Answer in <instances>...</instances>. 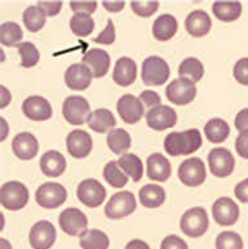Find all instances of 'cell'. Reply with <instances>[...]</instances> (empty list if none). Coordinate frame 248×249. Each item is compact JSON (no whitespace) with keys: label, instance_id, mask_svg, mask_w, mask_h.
Here are the masks:
<instances>
[{"label":"cell","instance_id":"1","mask_svg":"<svg viewBox=\"0 0 248 249\" xmlns=\"http://www.w3.org/2000/svg\"><path fill=\"white\" fill-rule=\"evenodd\" d=\"M202 136L195 128L184 132H172L164 140V150L171 156L190 155L202 146Z\"/></svg>","mask_w":248,"mask_h":249},{"label":"cell","instance_id":"2","mask_svg":"<svg viewBox=\"0 0 248 249\" xmlns=\"http://www.w3.org/2000/svg\"><path fill=\"white\" fill-rule=\"evenodd\" d=\"M210 226V219L206 209L195 207L188 209L181 217L180 229L185 235L190 238H200L203 236Z\"/></svg>","mask_w":248,"mask_h":249},{"label":"cell","instance_id":"3","mask_svg":"<svg viewBox=\"0 0 248 249\" xmlns=\"http://www.w3.org/2000/svg\"><path fill=\"white\" fill-rule=\"evenodd\" d=\"M0 201L8 211H19L29 201V190L19 181L5 182L0 189Z\"/></svg>","mask_w":248,"mask_h":249},{"label":"cell","instance_id":"4","mask_svg":"<svg viewBox=\"0 0 248 249\" xmlns=\"http://www.w3.org/2000/svg\"><path fill=\"white\" fill-rule=\"evenodd\" d=\"M170 66L162 57L150 56L142 62L141 76L146 86H162L170 78Z\"/></svg>","mask_w":248,"mask_h":249},{"label":"cell","instance_id":"5","mask_svg":"<svg viewBox=\"0 0 248 249\" xmlns=\"http://www.w3.org/2000/svg\"><path fill=\"white\" fill-rule=\"evenodd\" d=\"M137 208L136 197L131 191H119L114 194L105 207V214L108 218L120 219L130 216Z\"/></svg>","mask_w":248,"mask_h":249},{"label":"cell","instance_id":"6","mask_svg":"<svg viewBox=\"0 0 248 249\" xmlns=\"http://www.w3.org/2000/svg\"><path fill=\"white\" fill-rule=\"evenodd\" d=\"M66 189L57 182H45L35 193L37 203L45 209H56L66 201Z\"/></svg>","mask_w":248,"mask_h":249},{"label":"cell","instance_id":"7","mask_svg":"<svg viewBox=\"0 0 248 249\" xmlns=\"http://www.w3.org/2000/svg\"><path fill=\"white\" fill-rule=\"evenodd\" d=\"M88 101L82 96H70L63 101L62 114L67 123L73 125H82L88 120L91 114Z\"/></svg>","mask_w":248,"mask_h":249},{"label":"cell","instance_id":"8","mask_svg":"<svg viewBox=\"0 0 248 249\" xmlns=\"http://www.w3.org/2000/svg\"><path fill=\"white\" fill-rule=\"evenodd\" d=\"M206 167L199 158H189L178 167V178L188 187L200 186L206 181Z\"/></svg>","mask_w":248,"mask_h":249},{"label":"cell","instance_id":"9","mask_svg":"<svg viewBox=\"0 0 248 249\" xmlns=\"http://www.w3.org/2000/svg\"><path fill=\"white\" fill-rule=\"evenodd\" d=\"M76 196L88 208H97L105 201L106 189L97 179L87 178L79 183Z\"/></svg>","mask_w":248,"mask_h":249},{"label":"cell","instance_id":"10","mask_svg":"<svg viewBox=\"0 0 248 249\" xmlns=\"http://www.w3.org/2000/svg\"><path fill=\"white\" fill-rule=\"evenodd\" d=\"M166 96L172 104L184 106V105L190 104L195 98L196 87L189 79H174L167 87Z\"/></svg>","mask_w":248,"mask_h":249},{"label":"cell","instance_id":"11","mask_svg":"<svg viewBox=\"0 0 248 249\" xmlns=\"http://www.w3.org/2000/svg\"><path fill=\"white\" fill-rule=\"evenodd\" d=\"M208 167L212 175L219 178H224L233 173L235 159L228 149L216 147L208 154Z\"/></svg>","mask_w":248,"mask_h":249},{"label":"cell","instance_id":"12","mask_svg":"<svg viewBox=\"0 0 248 249\" xmlns=\"http://www.w3.org/2000/svg\"><path fill=\"white\" fill-rule=\"evenodd\" d=\"M59 226L63 232L71 236H82L87 232L88 226V219L84 213L78 208H66L58 218Z\"/></svg>","mask_w":248,"mask_h":249},{"label":"cell","instance_id":"13","mask_svg":"<svg viewBox=\"0 0 248 249\" xmlns=\"http://www.w3.org/2000/svg\"><path fill=\"white\" fill-rule=\"evenodd\" d=\"M56 236V229L53 223L49 221H39L31 227L30 230V246L33 249H49L55 244Z\"/></svg>","mask_w":248,"mask_h":249},{"label":"cell","instance_id":"14","mask_svg":"<svg viewBox=\"0 0 248 249\" xmlns=\"http://www.w3.org/2000/svg\"><path fill=\"white\" fill-rule=\"evenodd\" d=\"M212 214L220 226H231L239 218V207L233 199L222 196L215 201Z\"/></svg>","mask_w":248,"mask_h":249},{"label":"cell","instance_id":"15","mask_svg":"<svg viewBox=\"0 0 248 249\" xmlns=\"http://www.w3.org/2000/svg\"><path fill=\"white\" fill-rule=\"evenodd\" d=\"M116 110L123 122H126L127 124H134L140 122L145 111L141 100L134 94H124L120 97L116 104Z\"/></svg>","mask_w":248,"mask_h":249},{"label":"cell","instance_id":"16","mask_svg":"<svg viewBox=\"0 0 248 249\" xmlns=\"http://www.w3.org/2000/svg\"><path fill=\"white\" fill-rule=\"evenodd\" d=\"M22 112L26 118L35 122H43L52 118L53 110L48 100L41 96H30L22 104Z\"/></svg>","mask_w":248,"mask_h":249},{"label":"cell","instance_id":"17","mask_svg":"<svg viewBox=\"0 0 248 249\" xmlns=\"http://www.w3.org/2000/svg\"><path fill=\"white\" fill-rule=\"evenodd\" d=\"M67 151L75 159H83L92 151V137L85 130L75 129L69 133L66 138Z\"/></svg>","mask_w":248,"mask_h":249},{"label":"cell","instance_id":"18","mask_svg":"<svg viewBox=\"0 0 248 249\" xmlns=\"http://www.w3.org/2000/svg\"><path fill=\"white\" fill-rule=\"evenodd\" d=\"M146 123L154 130H164L172 128L177 123V114L170 106L160 105L158 107L152 108L146 114Z\"/></svg>","mask_w":248,"mask_h":249},{"label":"cell","instance_id":"19","mask_svg":"<svg viewBox=\"0 0 248 249\" xmlns=\"http://www.w3.org/2000/svg\"><path fill=\"white\" fill-rule=\"evenodd\" d=\"M93 74L84 63H74L65 72V83L73 90L87 89L92 83Z\"/></svg>","mask_w":248,"mask_h":249},{"label":"cell","instance_id":"20","mask_svg":"<svg viewBox=\"0 0 248 249\" xmlns=\"http://www.w3.org/2000/svg\"><path fill=\"white\" fill-rule=\"evenodd\" d=\"M82 62L91 69L93 78H102L110 69V56L104 49H89L82 58Z\"/></svg>","mask_w":248,"mask_h":249},{"label":"cell","instance_id":"21","mask_svg":"<svg viewBox=\"0 0 248 249\" xmlns=\"http://www.w3.org/2000/svg\"><path fill=\"white\" fill-rule=\"evenodd\" d=\"M12 150L19 159L31 160L34 159L39 150V143L35 136L29 132L19 133L12 141Z\"/></svg>","mask_w":248,"mask_h":249},{"label":"cell","instance_id":"22","mask_svg":"<svg viewBox=\"0 0 248 249\" xmlns=\"http://www.w3.org/2000/svg\"><path fill=\"white\" fill-rule=\"evenodd\" d=\"M137 78V65L130 57H120L115 63L113 80L120 87L134 84Z\"/></svg>","mask_w":248,"mask_h":249},{"label":"cell","instance_id":"23","mask_svg":"<svg viewBox=\"0 0 248 249\" xmlns=\"http://www.w3.org/2000/svg\"><path fill=\"white\" fill-rule=\"evenodd\" d=\"M146 165H148V177L153 181L166 182L171 177L172 168L170 160L162 154H152L146 160Z\"/></svg>","mask_w":248,"mask_h":249},{"label":"cell","instance_id":"24","mask_svg":"<svg viewBox=\"0 0 248 249\" xmlns=\"http://www.w3.org/2000/svg\"><path fill=\"white\" fill-rule=\"evenodd\" d=\"M212 21L207 12L193 11L186 17L185 29L191 36L200 37L207 35L211 30Z\"/></svg>","mask_w":248,"mask_h":249},{"label":"cell","instance_id":"25","mask_svg":"<svg viewBox=\"0 0 248 249\" xmlns=\"http://www.w3.org/2000/svg\"><path fill=\"white\" fill-rule=\"evenodd\" d=\"M40 169L47 177H59L66 169V159L58 151L49 150L40 158Z\"/></svg>","mask_w":248,"mask_h":249},{"label":"cell","instance_id":"26","mask_svg":"<svg viewBox=\"0 0 248 249\" xmlns=\"http://www.w3.org/2000/svg\"><path fill=\"white\" fill-rule=\"evenodd\" d=\"M177 29V19L174 18V16L166 13V15L159 16L154 21V25H153V35H154L156 40L167 41L176 35Z\"/></svg>","mask_w":248,"mask_h":249},{"label":"cell","instance_id":"27","mask_svg":"<svg viewBox=\"0 0 248 249\" xmlns=\"http://www.w3.org/2000/svg\"><path fill=\"white\" fill-rule=\"evenodd\" d=\"M88 126L92 130L97 132V133H105L109 129H113L116 125V120L115 116L113 115V112L108 108H97L95 111L89 114Z\"/></svg>","mask_w":248,"mask_h":249},{"label":"cell","instance_id":"28","mask_svg":"<svg viewBox=\"0 0 248 249\" xmlns=\"http://www.w3.org/2000/svg\"><path fill=\"white\" fill-rule=\"evenodd\" d=\"M141 204L144 205L145 208H158L163 204L166 200V191L162 186L154 185V183H149L141 187L140 193H138Z\"/></svg>","mask_w":248,"mask_h":249},{"label":"cell","instance_id":"29","mask_svg":"<svg viewBox=\"0 0 248 249\" xmlns=\"http://www.w3.org/2000/svg\"><path fill=\"white\" fill-rule=\"evenodd\" d=\"M212 12L222 22H233L241 17L242 4L239 1H215Z\"/></svg>","mask_w":248,"mask_h":249},{"label":"cell","instance_id":"30","mask_svg":"<svg viewBox=\"0 0 248 249\" xmlns=\"http://www.w3.org/2000/svg\"><path fill=\"white\" fill-rule=\"evenodd\" d=\"M204 134H206L208 141L212 142V143H221L229 137V124L226 123L224 119L213 118V119L208 120V123L204 125Z\"/></svg>","mask_w":248,"mask_h":249},{"label":"cell","instance_id":"31","mask_svg":"<svg viewBox=\"0 0 248 249\" xmlns=\"http://www.w3.org/2000/svg\"><path fill=\"white\" fill-rule=\"evenodd\" d=\"M109 149L116 155L120 154H126V151L131 147V136L126 129L123 128H114L109 132L108 137H106Z\"/></svg>","mask_w":248,"mask_h":249},{"label":"cell","instance_id":"32","mask_svg":"<svg viewBox=\"0 0 248 249\" xmlns=\"http://www.w3.org/2000/svg\"><path fill=\"white\" fill-rule=\"evenodd\" d=\"M118 164L128 177H132L134 182H138L142 178L144 165H142V161H141L140 158L134 155V154H123L119 158Z\"/></svg>","mask_w":248,"mask_h":249},{"label":"cell","instance_id":"33","mask_svg":"<svg viewBox=\"0 0 248 249\" xmlns=\"http://www.w3.org/2000/svg\"><path fill=\"white\" fill-rule=\"evenodd\" d=\"M204 66L195 57H188L182 61L180 67H178V75L180 78H185L191 80L193 83L199 82L203 78Z\"/></svg>","mask_w":248,"mask_h":249},{"label":"cell","instance_id":"34","mask_svg":"<svg viewBox=\"0 0 248 249\" xmlns=\"http://www.w3.org/2000/svg\"><path fill=\"white\" fill-rule=\"evenodd\" d=\"M110 240L104 231L92 229L80 236V247L83 249H108Z\"/></svg>","mask_w":248,"mask_h":249},{"label":"cell","instance_id":"35","mask_svg":"<svg viewBox=\"0 0 248 249\" xmlns=\"http://www.w3.org/2000/svg\"><path fill=\"white\" fill-rule=\"evenodd\" d=\"M45 13L39 5H30L23 12V23L29 31L37 33L45 25Z\"/></svg>","mask_w":248,"mask_h":249},{"label":"cell","instance_id":"36","mask_svg":"<svg viewBox=\"0 0 248 249\" xmlns=\"http://www.w3.org/2000/svg\"><path fill=\"white\" fill-rule=\"evenodd\" d=\"M23 33L19 23L4 22L0 27V40L5 47H19L22 40Z\"/></svg>","mask_w":248,"mask_h":249},{"label":"cell","instance_id":"37","mask_svg":"<svg viewBox=\"0 0 248 249\" xmlns=\"http://www.w3.org/2000/svg\"><path fill=\"white\" fill-rule=\"evenodd\" d=\"M70 29L76 36H88L95 30V21L89 15L75 13L70 18Z\"/></svg>","mask_w":248,"mask_h":249},{"label":"cell","instance_id":"38","mask_svg":"<svg viewBox=\"0 0 248 249\" xmlns=\"http://www.w3.org/2000/svg\"><path fill=\"white\" fill-rule=\"evenodd\" d=\"M104 178L106 179V182L110 186L116 187V189L124 187L128 182V177H127V175L122 173L118 161H115V160H111L105 165Z\"/></svg>","mask_w":248,"mask_h":249},{"label":"cell","instance_id":"39","mask_svg":"<svg viewBox=\"0 0 248 249\" xmlns=\"http://www.w3.org/2000/svg\"><path fill=\"white\" fill-rule=\"evenodd\" d=\"M19 56H21V66L22 67H33L35 66L40 60V53L38 48L31 41H25L17 47Z\"/></svg>","mask_w":248,"mask_h":249},{"label":"cell","instance_id":"40","mask_svg":"<svg viewBox=\"0 0 248 249\" xmlns=\"http://www.w3.org/2000/svg\"><path fill=\"white\" fill-rule=\"evenodd\" d=\"M216 249H243V240L234 231H224L216 239Z\"/></svg>","mask_w":248,"mask_h":249},{"label":"cell","instance_id":"41","mask_svg":"<svg viewBox=\"0 0 248 249\" xmlns=\"http://www.w3.org/2000/svg\"><path fill=\"white\" fill-rule=\"evenodd\" d=\"M132 11L141 17H150L158 11L159 1H132L131 3Z\"/></svg>","mask_w":248,"mask_h":249},{"label":"cell","instance_id":"42","mask_svg":"<svg viewBox=\"0 0 248 249\" xmlns=\"http://www.w3.org/2000/svg\"><path fill=\"white\" fill-rule=\"evenodd\" d=\"M234 78L242 86H248V57L241 58L235 63L233 70Z\"/></svg>","mask_w":248,"mask_h":249},{"label":"cell","instance_id":"43","mask_svg":"<svg viewBox=\"0 0 248 249\" xmlns=\"http://www.w3.org/2000/svg\"><path fill=\"white\" fill-rule=\"evenodd\" d=\"M95 43H100V44L110 45L115 41V26L113 23V19H108V26L105 27V30L96 37L93 39Z\"/></svg>","mask_w":248,"mask_h":249},{"label":"cell","instance_id":"44","mask_svg":"<svg viewBox=\"0 0 248 249\" xmlns=\"http://www.w3.org/2000/svg\"><path fill=\"white\" fill-rule=\"evenodd\" d=\"M160 249H189L188 244L184 239H181L177 235H168L163 239L160 244Z\"/></svg>","mask_w":248,"mask_h":249},{"label":"cell","instance_id":"45","mask_svg":"<svg viewBox=\"0 0 248 249\" xmlns=\"http://www.w3.org/2000/svg\"><path fill=\"white\" fill-rule=\"evenodd\" d=\"M70 8L76 13H83V15H92L96 11L97 1H70Z\"/></svg>","mask_w":248,"mask_h":249},{"label":"cell","instance_id":"46","mask_svg":"<svg viewBox=\"0 0 248 249\" xmlns=\"http://www.w3.org/2000/svg\"><path fill=\"white\" fill-rule=\"evenodd\" d=\"M140 100L144 102V105L152 108L158 107V106L162 105V98L154 90H144V92H141Z\"/></svg>","mask_w":248,"mask_h":249},{"label":"cell","instance_id":"47","mask_svg":"<svg viewBox=\"0 0 248 249\" xmlns=\"http://www.w3.org/2000/svg\"><path fill=\"white\" fill-rule=\"evenodd\" d=\"M235 150H237L238 155L241 158L248 159V130L241 132V134L237 137V140H235Z\"/></svg>","mask_w":248,"mask_h":249},{"label":"cell","instance_id":"48","mask_svg":"<svg viewBox=\"0 0 248 249\" xmlns=\"http://www.w3.org/2000/svg\"><path fill=\"white\" fill-rule=\"evenodd\" d=\"M38 5L43 9L45 16L53 17L58 15V12L62 8V1H38Z\"/></svg>","mask_w":248,"mask_h":249},{"label":"cell","instance_id":"49","mask_svg":"<svg viewBox=\"0 0 248 249\" xmlns=\"http://www.w3.org/2000/svg\"><path fill=\"white\" fill-rule=\"evenodd\" d=\"M235 196L238 197V200H241L242 203H248V178L243 179L235 186Z\"/></svg>","mask_w":248,"mask_h":249},{"label":"cell","instance_id":"50","mask_svg":"<svg viewBox=\"0 0 248 249\" xmlns=\"http://www.w3.org/2000/svg\"><path fill=\"white\" fill-rule=\"evenodd\" d=\"M235 128L241 132H246L248 130V108H243L238 112L237 118H235Z\"/></svg>","mask_w":248,"mask_h":249},{"label":"cell","instance_id":"51","mask_svg":"<svg viewBox=\"0 0 248 249\" xmlns=\"http://www.w3.org/2000/svg\"><path fill=\"white\" fill-rule=\"evenodd\" d=\"M102 5L109 12H120L124 8V3L123 1H104Z\"/></svg>","mask_w":248,"mask_h":249},{"label":"cell","instance_id":"52","mask_svg":"<svg viewBox=\"0 0 248 249\" xmlns=\"http://www.w3.org/2000/svg\"><path fill=\"white\" fill-rule=\"evenodd\" d=\"M126 249H150L149 244L140 239H134L126 246Z\"/></svg>","mask_w":248,"mask_h":249},{"label":"cell","instance_id":"53","mask_svg":"<svg viewBox=\"0 0 248 249\" xmlns=\"http://www.w3.org/2000/svg\"><path fill=\"white\" fill-rule=\"evenodd\" d=\"M0 90H1V105H0V107L4 108L8 105V102L11 101V94H9V92H8L5 87H1Z\"/></svg>","mask_w":248,"mask_h":249},{"label":"cell","instance_id":"54","mask_svg":"<svg viewBox=\"0 0 248 249\" xmlns=\"http://www.w3.org/2000/svg\"><path fill=\"white\" fill-rule=\"evenodd\" d=\"M0 244H1V249H12L11 244H9V242L8 240H5V239H1V242H0Z\"/></svg>","mask_w":248,"mask_h":249}]
</instances>
